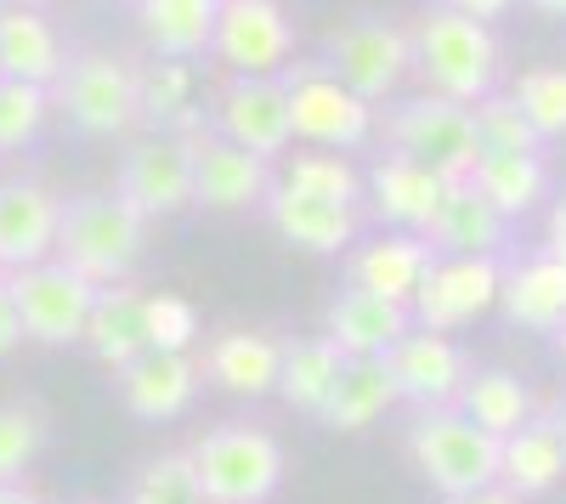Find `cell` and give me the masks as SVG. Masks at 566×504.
<instances>
[{"label": "cell", "instance_id": "49", "mask_svg": "<svg viewBox=\"0 0 566 504\" xmlns=\"http://www.w3.org/2000/svg\"><path fill=\"white\" fill-rule=\"evenodd\" d=\"M23 7H40V0H23Z\"/></svg>", "mask_w": 566, "mask_h": 504}, {"label": "cell", "instance_id": "38", "mask_svg": "<svg viewBox=\"0 0 566 504\" xmlns=\"http://www.w3.org/2000/svg\"><path fill=\"white\" fill-rule=\"evenodd\" d=\"M40 442H45V420H40L34 402H7L0 408V482H23Z\"/></svg>", "mask_w": 566, "mask_h": 504}, {"label": "cell", "instance_id": "41", "mask_svg": "<svg viewBox=\"0 0 566 504\" xmlns=\"http://www.w3.org/2000/svg\"><path fill=\"white\" fill-rule=\"evenodd\" d=\"M23 340H29V335H23V312H18V301H12L7 279H0V357H12Z\"/></svg>", "mask_w": 566, "mask_h": 504}, {"label": "cell", "instance_id": "8", "mask_svg": "<svg viewBox=\"0 0 566 504\" xmlns=\"http://www.w3.org/2000/svg\"><path fill=\"white\" fill-rule=\"evenodd\" d=\"M290 114H295V136L312 148H335V154H352L374 136V103L363 91H352L340 74L323 69H295L290 80Z\"/></svg>", "mask_w": 566, "mask_h": 504}, {"label": "cell", "instance_id": "36", "mask_svg": "<svg viewBox=\"0 0 566 504\" xmlns=\"http://www.w3.org/2000/svg\"><path fill=\"white\" fill-rule=\"evenodd\" d=\"M45 114H52V85L0 74V154L29 148L45 125Z\"/></svg>", "mask_w": 566, "mask_h": 504}, {"label": "cell", "instance_id": "17", "mask_svg": "<svg viewBox=\"0 0 566 504\" xmlns=\"http://www.w3.org/2000/svg\"><path fill=\"white\" fill-rule=\"evenodd\" d=\"M57 221H63V199L45 181L7 176L0 181V266L18 272L57 255Z\"/></svg>", "mask_w": 566, "mask_h": 504}, {"label": "cell", "instance_id": "19", "mask_svg": "<svg viewBox=\"0 0 566 504\" xmlns=\"http://www.w3.org/2000/svg\"><path fill=\"white\" fill-rule=\"evenodd\" d=\"M266 216L277 227L283 244H295L306 255H340L357 244V204H340V199H317V193H295V188H277L266 193Z\"/></svg>", "mask_w": 566, "mask_h": 504}, {"label": "cell", "instance_id": "2", "mask_svg": "<svg viewBox=\"0 0 566 504\" xmlns=\"http://www.w3.org/2000/svg\"><path fill=\"white\" fill-rule=\"evenodd\" d=\"M148 250V216H142L119 188L108 193H80L63 204L57 221V261L85 272L91 284H119Z\"/></svg>", "mask_w": 566, "mask_h": 504}, {"label": "cell", "instance_id": "14", "mask_svg": "<svg viewBox=\"0 0 566 504\" xmlns=\"http://www.w3.org/2000/svg\"><path fill=\"white\" fill-rule=\"evenodd\" d=\"M210 52L232 74H277L295 57V23L283 18L277 0H221Z\"/></svg>", "mask_w": 566, "mask_h": 504}, {"label": "cell", "instance_id": "15", "mask_svg": "<svg viewBox=\"0 0 566 504\" xmlns=\"http://www.w3.org/2000/svg\"><path fill=\"white\" fill-rule=\"evenodd\" d=\"M386 369H391L402 402H413V408H448V402H459V391H464V380H470V357L459 351L453 335L413 324V329L386 351Z\"/></svg>", "mask_w": 566, "mask_h": 504}, {"label": "cell", "instance_id": "9", "mask_svg": "<svg viewBox=\"0 0 566 504\" xmlns=\"http://www.w3.org/2000/svg\"><path fill=\"white\" fill-rule=\"evenodd\" d=\"M499 284H504V266L499 255H437L431 272L419 279L413 290V324L424 329H464V324H476L482 312L499 306Z\"/></svg>", "mask_w": 566, "mask_h": 504}, {"label": "cell", "instance_id": "34", "mask_svg": "<svg viewBox=\"0 0 566 504\" xmlns=\"http://www.w3.org/2000/svg\"><path fill=\"white\" fill-rule=\"evenodd\" d=\"M283 188L357 204V199L368 193V176H363L357 165H346V154H335V148H312V154H301L290 170H283Z\"/></svg>", "mask_w": 566, "mask_h": 504}, {"label": "cell", "instance_id": "47", "mask_svg": "<svg viewBox=\"0 0 566 504\" xmlns=\"http://www.w3.org/2000/svg\"><path fill=\"white\" fill-rule=\"evenodd\" d=\"M555 431H560V448H566V408H555Z\"/></svg>", "mask_w": 566, "mask_h": 504}, {"label": "cell", "instance_id": "22", "mask_svg": "<svg viewBox=\"0 0 566 504\" xmlns=\"http://www.w3.org/2000/svg\"><path fill=\"white\" fill-rule=\"evenodd\" d=\"M499 306H504V317L515 329L555 335L566 324V261L544 250V255H533L522 266H504Z\"/></svg>", "mask_w": 566, "mask_h": 504}, {"label": "cell", "instance_id": "1", "mask_svg": "<svg viewBox=\"0 0 566 504\" xmlns=\"http://www.w3.org/2000/svg\"><path fill=\"white\" fill-rule=\"evenodd\" d=\"M408 34H413V69H419L424 91H442V97H459L470 108L488 91H499L504 52H499L493 23L453 12V7H431Z\"/></svg>", "mask_w": 566, "mask_h": 504}, {"label": "cell", "instance_id": "42", "mask_svg": "<svg viewBox=\"0 0 566 504\" xmlns=\"http://www.w3.org/2000/svg\"><path fill=\"white\" fill-rule=\"evenodd\" d=\"M442 504H527V498L510 493L504 482H488V487H476V493H453V498H442Z\"/></svg>", "mask_w": 566, "mask_h": 504}, {"label": "cell", "instance_id": "39", "mask_svg": "<svg viewBox=\"0 0 566 504\" xmlns=\"http://www.w3.org/2000/svg\"><path fill=\"white\" fill-rule=\"evenodd\" d=\"M510 97L522 103V114L538 125L544 143H549V136H566V69H533V74H522Z\"/></svg>", "mask_w": 566, "mask_h": 504}, {"label": "cell", "instance_id": "35", "mask_svg": "<svg viewBox=\"0 0 566 504\" xmlns=\"http://www.w3.org/2000/svg\"><path fill=\"white\" fill-rule=\"evenodd\" d=\"M125 504H210L193 453H159V460H148L136 471Z\"/></svg>", "mask_w": 566, "mask_h": 504}, {"label": "cell", "instance_id": "20", "mask_svg": "<svg viewBox=\"0 0 566 504\" xmlns=\"http://www.w3.org/2000/svg\"><path fill=\"white\" fill-rule=\"evenodd\" d=\"M448 193V176H437L431 165H419L408 154H386L380 165L368 170V204L386 227H402V233H424Z\"/></svg>", "mask_w": 566, "mask_h": 504}, {"label": "cell", "instance_id": "11", "mask_svg": "<svg viewBox=\"0 0 566 504\" xmlns=\"http://www.w3.org/2000/svg\"><path fill=\"white\" fill-rule=\"evenodd\" d=\"M187 148H193V204L205 210H250V204H266V193L277 188L272 181V159L227 143L221 130H181Z\"/></svg>", "mask_w": 566, "mask_h": 504}, {"label": "cell", "instance_id": "18", "mask_svg": "<svg viewBox=\"0 0 566 504\" xmlns=\"http://www.w3.org/2000/svg\"><path fill=\"white\" fill-rule=\"evenodd\" d=\"M408 329H413V306L380 290H363V284H346L328 301V317H323V335L346 357H386Z\"/></svg>", "mask_w": 566, "mask_h": 504}, {"label": "cell", "instance_id": "26", "mask_svg": "<svg viewBox=\"0 0 566 504\" xmlns=\"http://www.w3.org/2000/svg\"><path fill=\"white\" fill-rule=\"evenodd\" d=\"M277 369H283V346L261 329H227L210 351H205V380L221 386L227 397H266L277 391Z\"/></svg>", "mask_w": 566, "mask_h": 504}, {"label": "cell", "instance_id": "23", "mask_svg": "<svg viewBox=\"0 0 566 504\" xmlns=\"http://www.w3.org/2000/svg\"><path fill=\"white\" fill-rule=\"evenodd\" d=\"M397 380L386 369V357H346L335 386H328L317 420L328 431H368L374 420H386V408H397Z\"/></svg>", "mask_w": 566, "mask_h": 504}, {"label": "cell", "instance_id": "32", "mask_svg": "<svg viewBox=\"0 0 566 504\" xmlns=\"http://www.w3.org/2000/svg\"><path fill=\"white\" fill-rule=\"evenodd\" d=\"M142 125L154 130H193L199 119V91H193V63L159 57L142 74Z\"/></svg>", "mask_w": 566, "mask_h": 504}, {"label": "cell", "instance_id": "48", "mask_svg": "<svg viewBox=\"0 0 566 504\" xmlns=\"http://www.w3.org/2000/svg\"><path fill=\"white\" fill-rule=\"evenodd\" d=\"M555 340H560V357H566V324H560V329H555Z\"/></svg>", "mask_w": 566, "mask_h": 504}, {"label": "cell", "instance_id": "27", "mask_svg": "<svg viewBox=\"0 0 566 504\" xmlns=\"http://www.w3.org/2000/svg\"><path fill=\"white\" fill-rule=\"evenodd\" d=\"M560 476H566V448H560L555 414H533L527 426H515L499 442V482L510 493L533 498V493H549Z\"/></svg>", "mask_w": 566, "mask_h": 504}, {"label": "cell", "instance_id": "50", "mask_svg": "<svg viewBox=\"0 0 566 504\" xmlns=\"http://www.w3.org/2000/svg\"><path fill=\"white\" fill-rule=\"evenodd\" d=\"M0 279H7V266H0Z\"/></svg>", "mask_w": 566, "mask_h": 504}, {"label": "cell", "instance_id": "45", "mask_svg": "<svg viewBox=\"0 0 566 504\" xmlns=\"http://www.w3.org/2000/svg\"><path fill=\"white\" fill-rule=\"evenodd\" d=\"M0 504H40L23 482H0Z\"/></svg>", "mask_w": 566, "mask_h": 504}, {"label": "cell", "instance_id": "33", "mask_svg": "<svg viewBox=\"0 0 566 504\" xmlns=\"http://www.w3.org/2000/svg\"><path fill=\"white\" fill-rule=\"evenodd\" d=\"M340 363H346V351L328 340V335H323V340H295V346H283V369H277L283 402L301 408V414H317L323 397H328V386H335V375H340Z\"/></svg>", "mask_w": 566, "mask_h": 504}, {"label": "cell", "instance_id": "29", "mask_svg": "<svg viewBox=\"0 0 566 504\" xmlns=\"http://www.w3.org/2000/svg\"><path fill=\"white\" fill-rule=\"evenodd\" d=\"M136 18H142V34H148V45L159 57L193 63L216 40L221 0H136Z\"/></svg>", "mask_w": 566, "mask_h": 504}, {"label": "cell", "instance_id": "10", "mask_svg": "<svg viewBox=\"0 0 566 504\" xmlns=\"http://www.w3.org/2000/svg\"><path fill=\"white\" fill-rule=\"evenodd\" d=\"M328 74H340L352 91H363L368 103H380L386 91L413 69V34L386 23V18H357L346 29L328 34Z\"/></svg>", "mask_w": 566, "mask_h": 504}, {"label": "cell", "instance_id": "5", "mask_svg": "<svg viewBox=\"0 0 566 504\" xmlns=\"http://www.w3.org/2000/svg\"><path fill=\"white\" fill-rule=\"evenodd\" d=\"M391 148L431 165L437 176H470V165L482 159V136H476V108L442 97V91H424V97H408L391 119H386Z\"/></svg>", "mask_w": 566, "mask_h": 504}, {"label": "cell", "instance_id": "3", "mask_svg": "<svg viewBox=\"0 0 566 504\" xmlns=\"http://www.w3.org/2000/svg\"><path fill=\"white\" fill-rule=\"evenodd\" d=\"M499 442L504 437L476 426L459 402L419 408V420L408 426V460L442 498H453V493H476L499 482Z\"/></svg>", "mask_w": 566, "mask_h": 504}, {"label": "cell", "instance_id": "4", "mask_svg": "<svg viewBox=\"0 0 566 504\" xmlns=\"http://www.w3.org/2000/svg\"><path fill=\"white\" fill-rule=\"evenodd\" d=\"M210 504H266L283 482V448L261 426H216L193 448Z\"/></svg>", "mask_w": 566, "mask_h": 504}, {"label": "cell", "instance_id": "37", "mask_svg": "<svg viewBox=\"0 0 566 504\" xmlns=\"http://www.w3.org/2000/svg\"><path fill=\"white\" fill-rule=\"evenodd\" d=\"M476 136H482V154H538L544 148V136L522 114V103L499 97V91H488L476 103Z\"/></svg>", "mask_w": 566, "mask_h": 504}, {"label": "cell", "instance_id": "40", "mask_svg": "<svg viewBox=\"0 0 566 504\" xmlns=\"http://www.w3.org/2000/svg\"><path fill=\"white\" fill-rule=\"evenodd\" d=\"M199 340V312L181 295H148V346L154 351H187Z\"/></svg>", "mask_w": 566, "mask_h": 504}, {"label": "cell", "instance_id": "13", "mask_svg": "<svg viewBox=\"0 0 566 504\" xmlns=\"http://www.w3.org/2000/svg\"><path fill=\"white\" fill-rule=\"evenodd\" d=\"M114 188H119L142 216H148V221L187 210V204H193V148H187V136H181V130L142 136V143L125 154Z\"/></svg>", "mask_w": 566, "mask_h": 504}, {"label": "cell", "instance_id": "24", "mask_svg": "<svg viewBox=\"0 0 566 504\" xmlns=\"http://www.w3.org/2000/svg\"><path fill=\"white\" fill-rule=\"evenodd\" d=\"M85 346L97 351L114 375L148 351V295L130 279L97 290V306H91V324H85Z\"/></svg>", "mask_w": 566, "mask_h": 504}, {"label": "cell", "instance_id": "25", "mask_svg": "<svg viewBox=\"0 0 566 504\" xmlns=\"http://www.w3.org/2000/svg\"><path fill=\"white\" fill-rule=\"evenodd\" d=\"M431 261H437V244L424 233H402V227H397V233H380V239L357 244L352 284L380 290L391 301H413V290H419L424 272H431Z\"/></svg>", "mask_w": 566, "mask_h": 504}, {"label": "cell", "instance_id": "21", "mask_svg": "<svg viewBox=\"0 0 566 504\" xmlns=\"http://www.w3.org/2000/svg\"><path fill=\"white\" fill-rule=\"evenodd\" d=\"M424 239L437 244V255H499L510 239V216H499L470 176H453Z\"/></svg>", "mask_w": 566, "mask_h": 504}, {"label": "cell", "instance_id": "28", "mask_svg": "<svg viewBox=\"0 0 566 504\" xmlns=\"http://www.w3.org/2000/svg\"><path fill=\"white\" fill-rule=\"evenodd\" d=\"M69 69L57 29L45 23L40 7H7L0 12V74L12 80H34V85H57V74Z\"/></svg>", "mask_w": 566, "mask_h": 504}, {"label": "cell", "instance_id": "16", "mask_svg": "<svg viewBox=\"0 0 566 504\" xmlns=\"http://www.w3.org/2000/svg\"><path fill=\"white\" fill-rule=\"evenodd\" d=\"M205 386V363L193 351H142L136 363H125L119 369V397L136 420L148 426H165V420H181L187 408H193Z\"/></svg>", "mask_w": 566, "mask_h": 504}, {"label": "cell", "instance_id": "7", "mask_svg": "<svg viewBox=\"0 0 566 504\" xmlns=\"http://www.w3.org/2000/svg\"><path fill=\"white\" fill-rule=\"evenodd\" d=\"M52 103L85 136H119L142 119V74L108 52H85L69 57V69L57 74Z\"/></svg>", "mask_w": 566, "mask_h": 504}, {"label": "cell", "instance_id": "44", "mask_svg": "<svg viewBox=\"0 0 566 504\" xmlns=\"http://www.w3.org/2000/svg\"><path fill=\"white\" fill-rule=\"evenodd\" d=\"M544 250L566 261V199H560V204L549 210V221H544Z\"/></svg>", "mask_w": 566, "mask_h": 504}, {"label": "cell", "instance_id": "6", "mask_svg": "<svg viewBox=\"0 0 566 504\" xmlns=\"http://www.w3.org/2000/svg\"><path fill=\"white\" fill-rule=\"evenodd\" d=\"M7 290L23 312V335L34 346H74L85 340V324H91V306H97V290L85 272H74L69 261L45 255L34 266H18L7 272Z\"/></svg>", "mask_w": 566, "mask_h": 504}, {"label": "cell", "instance_id": "31", "mask_svg": "<svg viewBox=\"0 0 566 504\" xmlns=\"http://www.w3.org/2000/svg\"><path fill=\"white\" fill-rule=\"evenodd\" d=\"M459 408L476 426H488L493 437H510L515 426L533 420V391H527L522 375H510V369H476L464 380V391H459Z\"/></svg>", "mask_w": 566, "mask_h": 504}, {"label": "cell", "instance_id": "12", "mask_svg": "<svg viewBox=\"0 0 566 504\" xmlns=\"http://www.w3.org/2000/svg\"><path fill=\"white\" fill-rule=\"evenodd\" d=\"M216 130L261 159H277L295 143V114H290V85L277 74H232V85L216 103Z\"/></svg>", "mask_w": 566, "mask_h": 504}, {"label": "cell", "instance_id": "46", "mask_svg": "<svg viewBox=\"0 0 566 504\" xmlns=\"http://www.w3.org/2000/svg\"><path fill=\"white\" fill-rule=\"evenodd\" d=\"M533 12H544V18H566V0H527Z\"/></svg>", "mask_w": 566, "mask_h": 504}, {"label": "cell", "instance_id": "43", "mask_svg": "<svg viewBox=\"0 0 566 504\" xmlns=\"http://www.w3.org/2000/svg\"><path fill=\"white\" fill-rule=\"evenodd\" d=\"M437 7H453V12H470V18L493 23L499 12H510V7H515V0H437Z\"/></svg>", "mask_w": 566, "mask_h": 504}, {"label": "cell", "instance_id": "30", "mask_svg": "<svg viewBox=\"0 0 566 504\" xmlns=\"http://www.w3.org/2000/svg\"><path fill=\"white\" fill-rule=\"evenodd\" d=\"M470 181L482 188V199L499 210V216H527L544 188H549V170L538 154H482L476 165H470Z\"/></svg>", "mask_w": 566, "mask_h": 504}]
</instances>
